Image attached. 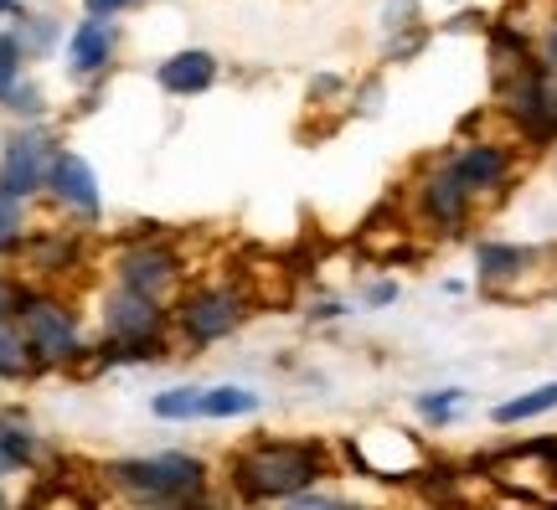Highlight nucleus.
<instances>
[{"label":"nucleus","mask_w":557,"mask_h":510,"mask_svg":"<svg viewBox=\"0 0 557 510\" xmlns=\"http://www.w3.org/2000/svg\"><path fill=\"white\" fill-rule=\"evenodd\" d=\"M253 408H259V393H248V387H212L201 397V418H238Z\"/></svg>","instance_id":"f8f14e48"},{"label":"nucleus","mask_w":557,"mask_h":510,"mask_svg":"<svg viewBox=\"0 0 557 510\" xmlns=\"http://www.w3.org/2000/svg\"><path fill=\"white\" fill-rule=\"evenodd\" d=\"M73 67L78 73H94V67H103L109 62V52H114V32H109V21H83L78 32H73Z\"/></svg>","instance_id":"9d476101"},{"label":"nucleus","mask_w":557,"mask_h":510,"mask_svg":"<svg viewBox=\"0 0 557 510\" xmlns=\"http://www.w3.org/2000/svg\"><path fill=\"white\" fill-rule=\"evenodd\" d=\"M124 485L135 490H150V495H186L201 485V464L186 459V453H160V459H139V464H120L114 470Z\"/></svg>","instance_id":"f03ea898"},{"label":"nucleus","mask_w":557,"mask_h":510,"mask_svg":"<svg viewBox=\"0 0 557 510\" xmlns=\"http://www.w3.org/2000/svg\"><path fill=\"white\" fill-rule=\"evenodd\" d=\"M83 5H88L94 16H114V11H124L129 0H83Z\"/></svg>","instance_id":"6ab92c4d"},{"label":"nucleus","mask_w":557,"mask_h":510,"mask_svg":"<svg viewBox=\"0 0 557 510\" xmlns=\"http://www.w3.org/2000/svg\"><path fill=\"white\" fill-rule=\"evenodd\" d=\"M429 212L444 216V222H455L465 212V186H459L455 171H444V176L429 181Z\"/></svg>","instance_id":"ddd939ff"},{"label":"nucleus","mask_w":557,"mask_h":510,"mask_svg":"<svg viewBox=\"0 0 557 510\" xmlns=\"http://www.w3.org/2000/svg\"><path fill=\"white\" fill-rule=\"evenodd\" d=\"M238 295L233 289H212V295H197L191 299V310H186V331L197 335V340H218V335H227L233 325H238Z\"/></svg>","instance_id":"20e7f679"},{"label":"nucleus","mask_w":557,"mask_h":510,"mask_svg":"<svg viewBox=\"0 0 557 510\" xmlns=\"http://www.w3.org/2000/svg\"><path fill=\"white\" fill-rule=\"evenodd\" d=\"M5 5H11V0H0V11H5Z\"/></svg>","instance_id":"b1692460"},{"label":"nucleus","mask_w":557,"mask_h":510,"mask_svg":"<svg viewBox=\"0 0 557 510\" xmlns=\"http://www.w3.org/2000/svg\"><path fill=\"white\" fill-rule=\"evenodd\" d=\"M459 393H444V397H423V412H444V408H455Z\"/></svg>","instance_id":"aec40b11"},{"label":"nucleus","mask_w":557,"mask_h":510,"mask_svg":"<svg viewBox=\"0 0 557 510\" xmlns=\"http://www.w3.org/2000/svg\"><path fill=\"white\" fill-rule=\"evenodd\" d=\"M26 340H32V351H41L47 361H58V356H73L78 325H73V314L58 310V304H32V310H26Z\"/></svg>","instance_id":"7ed1b4c3"},{"label":"nucleus","mask_w":557,"mask_h":510,"mask_svg":"<svg viewBox=\"0 0 557 510\" xmlns=\"http://www.w3.org/2000/svg\"><path fill=\"white\" fill-rule=\"evenodd\" d=\"M0 366H21V361H16V346H11L5 335H0Z\"/></svg>","instance_id":"412c9836"},{"label":"nucleus","mask_w":557,"mask_h":510,"mask_svg":"<svg viewBox=\"0 0 557 510\" xmlns=\"http://www.w3.org/2000/svg\"><path fill=\"white\" fill-rule=\"evenodd\" d=\"M16 227H21V201H16V191L0 186V248L16 237Z\"/></svg>","instance_id":"f3484780"},{"label":"nucleus","mask_w":557,"mask_h":510,"mask_svg":"<svg viewBox=\"0 0 557 510\" xmlns=\"http://www.w3.org/2000/svg\"><path fill=\"white\" fill-rule=\"evenodd\" d=\"M289 510H341V506H336V500H295Z\"/></svg>","instance_id":"4be33fe9"},{"label":"nucleus","mask_w":557,"mask_h":510,"mask_svg":"<svg viewBox=\"0 0 557 510\" xmlns=\"http://www.w3.org/2000/svg\"><path fill=\"white\" fill-rule=\"evenodd\" d=\"M201 397L197 387H176V393H160L156 397V418H201Z\"/></svg>","instance_id":"2eb2a0df"},{"label":"nucleus","mask_w":557,"mask_h":510,"mask_svg":"<svg viewBox=\"0 0 557 510\" xmlns=\"http://www.w3.org/2000/svg\"><path fill=\"white\" fill-rule=\"evenodd\" d=\"M5 310H11V289L0 284V320H5Z\"/></svg>","instance_id":"5701e85b"},{"label":"nucleus","mask_w":557,"mask_h":510,"mask_svg":"<svg viewBox=\"0 0 557 510\" xmlns=\"http://www.w3.org/2000/svg\"><path fill=\"white\" fill-rule=\"evenodd\" d=\"M52 186H58V197L67 201V207H78V212H99V186H94L88 160L58 156L52 160Z\"/></svg>","instance_id":"0eeeda50"},{"label":"nucleus","mask_w":557,"mask_h":510,"mask_svg":"<svg viewBox=\"0 0 557 510\" xmlns=\"http://www.w3.org/2000/svg\"><path fill=\"white\" fill-rule=\"evenodd\" d=\"M109 331L120 335V340H150V335L160 331L156 299L129 295V289H124V295L114 299V304H109Z\"/></svg>","instance_id":"39448f33"},{"label":"nucleus","mask_w":557,"mask_h":510,"mask_svg":"<svg viewBox=\"0 0 557 510\" xmlns=\"http://www.w3.org/2000/svg\"><path fill=\"white\" fill-rule=\"evenodd\" d=\"M32 459V438L16 428H0V470H11V464H26Z\"/></svg>","instance_id":"dca6fc26"},{"label":"nucleus","mask_w":557,"mask_h":510,"mask_svg":"<svg viewBox=\"0 0 557 510\" xmlns=\"http://www.w3.org/2000/svg\"><path fill=\"white\" fill-rule=\"evenodd\" d=\"M171 284H176V263H171L165 253H156V248H150V253H129V258H124V289H129V295L156 299V295H165Z\"/></svg>","instance_id":"423d86ee"},{"label":"nucleus","mask_w":557,"mask_h":510,"mask_svg":"<svg viewBox=\"0 0 557 510\" xmlns=\"http://www.w3.org/2000/svg\"><path fill=\"white\" fill-rule=\"evenodd\" d=\"M16 73H21V47L11 37H0V94H11Z\"/></svg>","instance_id":"a211bd4d"},{"label":"nucleus","mask_w":557,"mask_h":510,"mask_svg":"<svg viewBox=\"0 0 557 510\" xmlns=\"http://www.w3.org/2000/svg\"><path fill=\"white\" fill-rule=\"evenodd\" d=\"M310 480H315V453L310 449L269 444V449H253L238 459V485L248 495H295Z\"/></svg>","instance_id":"f257e3e1"},{"label":"nucleus","mask_w":557,"mask_h":510,"mask_svg":"<svg viewBox=\"0 0 557 510\" xmlns=\"http://www.w3.org/2000/svg\"><path fill=\"white\" fill-rule=\"evenodd\" d=\"M212 73H218V62L207 52H181V58L160 62V88L165 94H201L212 83Z\"/></svg>","instance_id":"1a4fd4ad"},{"label":"nucleus","mask_w":557,"mask_h":510,"mask_svg":"<svg viewBox=\"0 0 557 510\" xmlns=\"http://www.w3.org/2000/svg\"><path fill=\"white\" fill-rule=\"evenodd\" d=\"M0 510H5V500H0Z\"/></svg>","instance_id":"393cba45"},{"label":"nucleus","mask_w":557,"mask_h":510,"mask_svg":"<svg viewBox=\"0 0 557 510\" xmlns=\"http://www.w3.org/2000/svg\"><path fill=\"white\" fill-rule=\"evenodd\" d=\"M455 176H459L465 191H475V186H496V181L506 176V156L491 150V145H475V150H465V156H459Z\"/></svg>","instance_id":"9b49d317"},{"label":"nucleus","mask_w":557,"mask_h":510,"mask_svg":"<svg viewBox=\"0 0 557 510\" xmlns=\"http://www.w3.org/2000/svg\"><path fill=\"white\" fill-rule=\"evenodd\" d=\"M41 160H47V145H41L37 135H26L11 145V156H5V191H16V197H26L32 186H41Z\"/></svg>","instance_id":"6e6552de"},{"label":"nucleus","mask_w":557,"mask_h":510,"mask_svg":"<svg viewBox=\"0 0 557 510\" xmlns=\"http://www.w3.org/2000/svg\"><path fill=\"white\" fill-rule=\"evenodd\" d=\"M557 408V382H547V387H537V393L517 397V402H500L496 408V423H521V418H537V412Z\"/></svg>","instance_id":"4468645a"}]
</instances>
